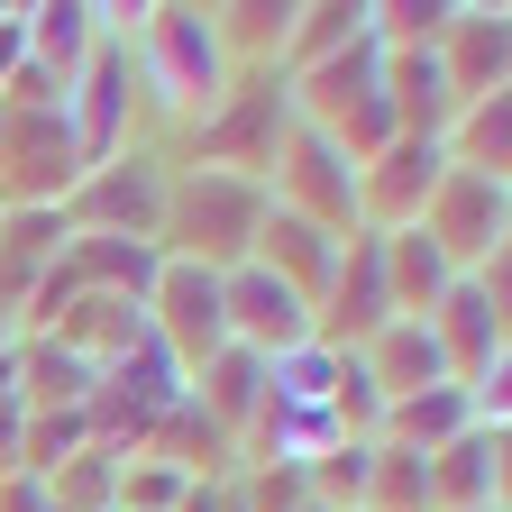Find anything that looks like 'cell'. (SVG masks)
Here are the masks:
<instances>
[{
    "mask_svg": "<svg viewBox=\"0 0 512 512\" xmlns=\"http://www.w3.org/2000/svg\"><path fill=\"white\" fill-rule=\"evenodd\" d=\"M256 220H266V192H256L247 174H229V165H202V174L165 183L156 238H174V266L229 275V266H247V256H256Z\"/></svg>",
    "mask_w": 512,
    "mask_h": 512,
    "instance_id": "obj_1",
    "label": "cell"
},
{
    "mask_svg": "<svg viewBox=\"0 0 512 512\" xmlns=\"http://www.w3.org/2000/svg\"><path fill=\"white\" fill-rule=\"evenodd\" d=\"M293 119L320 128L348 165H366L375 147H394V110H384V46L357 37L339 55L302 64V92H293Z\"/></svg>",
    "mask_w": 512,
    "mask_h": 512,
    "instance_id": "obj_2",
    "label": "cell"
},
{
    "mask_svg": "<svg viewBox=\"0 0 512 512\" xmlns=\"http://www.w3.org/2000/svg\"><path fill=\"white\" fill-rule=\"evenodd\" d=\"M138 64H147L156 110L211 119V110L229 101V46H220L211 10H147V28H138Z\"/></svg>",
    "mask_w": 512,
    "mask_h": 512,
    "instance_id": "obj_3",
    "label": "cell"
},
{
    "mask_svg": "<svg viewBox=\"0 0 512 512\" xmlns=\"http://www.w3.org/2000/svg\"><path fill=\"white\" fill-rule=\"evenodd\" d=\"M275 211H293V220H311V229H357V165L330 147V138H320V128H284V138H275Z\"/></svg>",
    "mask_w": 512,
    "mask_h": 512,
    "instance_id": "obj_4",
    "label": "cell"
},
{
    "mask_svg": "<svg viewBox=\"0 0 512 512\" xmlns=\"http://www.w3.org/2000/svg\"><path fill=\"white\" fill-rule=\"evenodd\" d=\"M412 229L448 256V275H485V266H503V183H485V174H439L430 211H421Z\"/></svg>",
    "mask_w": 512,
    "mask_h": 512,
    "instance_id": "obj_5",
    "label": "cell"
},
{
    "mask_svg": "<svg viewBox=\"0 0 512 512\" xmlns=\"http://www.w3.org/2000/svg\"><path fill=\"white\" fill-rule=\"evenodd\" d=\"M430 339L448 357V384H476L503 366V266L485 275H458L439 302H430Z\"/></svg>",
    "mask_w": 512,
    "mask_h": 512,
    "instance_id": "obj_6",
    "label": "cell"
},
{
    "mask_svg": "<svg viewBox=\"0 0 512 512\" xmlns=\"http://www.w3.org/2000/svg\"><path fill=\"white\" fill-rule=\"evenodd\" d=\"M220 320H229V348H247V357H284V348L320 339V330H311V302H302L293 284H275L256 256L220 275Z\"/></svg>",
    "mask_w": 512,
    "mask_h": 512,
    "instance_id": "obj_7",
    "label": "cell"
},
{
    "mask_svg": "<svg viewBox=\"0 0 512 512\" xmlns=\"http://www.w3.org/2000/svg\"><path fill=\"white\" fill-rule=\"evenodd\" d=\"M147 311H156V339H165V357L183 366V375H202L220 348H229V320H220V275H202V266H156V293H147Z\"/></svg>",
    "mask_w": 512,
    "mask_h": 512,
    "instance_id": "obj_8",
    "label": "cell"
},
{
    "mask_svg": "<svg viewBox=\"0 0 512 512\" xmlns=\"http://www.w3.org/2000/svg\"><path fill=\"white\" fill-rule=\"evenodd\" d=\"M503 55H512L503 10H448V28H439V74H448L458 101H494L503 92Z\"/></svg>",
    "mask_w": 512,
    "mask_h": 512,
    "instance_id": "obj_9",
    "label": "cell"
},
{
    "mask_svg": "<svg viewBox=\"0 0 512 512\" xmlns=\"http://www.w3.org/2000/svg\"><path fill=\"white\" fill-rule=\"evenodd\" d=\"M503 512V430H458L430 458V512Z\"/></svg>",
    "mask_w": 512,
    "mask_h": 512,
    "instance_id": "obj_10",
    "label": "cell"
},
{
    "mask_svg": "<svg viewBox=\"0 0 512 512\" xmlns=\"http://www.w3.org/2000/svg\"><path fill=\"white\" fill-rule=\"evenodd\" d=\"M357 366H366V384H375L384 403L448 384V357H439V339H430V320H384V330L357 348Z\"/></svg>",
    "mask_w": 512,
    "mask_h": 512,
    "instance_id": "obj_11",
    "label": "cell"
},
{
    "mask_svg": "<svg viewBox=\"0 0 512 512\" xmlns=\"http://www.w3.org/2000/svg\"><path fill=\"white\" fill-rule=\"evenodd\" d=\"M83 220H92V238H156V220H165V174H156L147 156H128V174L101 165Z\"/></svg>",
    "mask_w": 512,
    "mask_h": 512,
    "instance_id": "obj_12",
    "label": "cell"
},
{
    "mask_svg": "<svg viewBox=\"0 0 512 512\" xmlns=\"http://www.w3.org/2000/svg\"><path fill=\"white\" fill-rule=\"evenodd\" d=\"M256 266H266L275 284H293L302 302H320V284H330V266H339V238L293 220V211H266L256 220Z\"/></svg>",
    "mask_w": 512,
    "mask_h": 512,
    "instance_id": "obj_13",
    "label": "cell"
},
{
    "mask_svg": "<svg viewBox=\"0 0 512 512\" xmlns=\"http://www.w3.org/2000/svg\"><path fill=\"white\" fill-rule=\"evenodd\" d=\"M19 19H28V64H37V74L55 64V92H64V74H83V64H92V46L110 37V28H101L110 10H83V0H55V10H19Z\"/></svg>",
    "mask_w": 512,
    "mask_h": 512,
    "instance_id": "obj_14",
    "label": "cell"
},
{
    "mask_svg": "<svg viewBox=\"0 0 512 512\" xmlns=\"http://www.w3.org/2000/svg\"><path fill=\"white\" fill-rule=\"evenodd\" d=\"M458 430H476L467 394L458 384H430V394H403V403H384V430L375 439H394V448H421V458H439Z\"/></svg>",
    "mask_w": 512,
    "mask_h": 512,
    "instance_id": "obj_15",
    "label": "cell"
},
{
    "mask_svg": "<svg viewBox=\"0 0 512 512\" xmlns=\"http://www.w3.org/2000/svg\"><path fill=\"white\" fill-rule=\"evenodd\" d=\"M448 284H458V275H448V256L421 229H394V238H384V293H394V320H430V302Z\"/></svg>",
    "mask_w": 512,
    "mask_h": 512,
    "instance_id": "obj_16",
    "label": "cell"
},
{
    "mask_svg": "<svg viewBox=\"0 0 512 512\" xmlns=\"http://www.w3.org/2000/svg\"><path fill=\"white\" fill-rule=\"evenodd\" d=\"M339 366H348V357H339L330 339H302V348L266 357V403H311V412H320V403L339 394Z\"/></svg>",
    "mask_w": 512,
    "mask_h": 512,
    "instance_id": "obj_17",
    "label": "cell"
},
{
    "mask_svg": "<svg viewBox=\"0 0 512 512\" xmlns=\"http://www.w3.org/2000/svg\"><path fill=\"white\" fill-rule=\"evenodd\" d=\"M202 403H211V421H256V403H266V357H247V348H220L211 366H202Z\"/></svg>",
    "mask_w": 512,
    "mask_h": 512,
    "instance_id": "obj_18",
    "label": "cell"
},
{
    "mask_svg": "<svg viewBox=\"0 0 512 512\" xmlns=\"http://www.w3.org/2000/svg\"><path fill=\"white\" fill-rule=\"evenodd\" d=\"M92 384H101V366H92V357H74L64 339L28 357V394H37V403H64V412H83V403H92Z\"/></svg>",
    "mask_w": 512,
    "mask_h": 512,
    "instance_id": "obj_19",
    "label": "cell"
},
{
    "mask_svg": "<svg viewBox=\"0 0 512 512\" xmlns=\"http://www.w3.org/2000/svg\"><path fill=\"white\" fill-rule=\"evenodd\" d=\"M366 37V10H293V28H284V55L293 64H320V55H339V46H357Z\"/></svg>",
    "mask_w": 512,
    "mask_h": 512,
    "instance_id": "obj_20",
    "label": "cell"
},
{
    "mask_svg": "<svg viewBox=\"0 0 512 512\" xmlns=\"http://www.w3.org/2000/svg\"><path fill=\"white\" fill-rule=\"evenodd\" d=\"M55 247H74V211H55V202L10 211V256H55Z\"/></svg>",
    "mask_w": 512,
    "mask_h": 512,
    "instance_id": "obj_21",
    "label": "cell"
},
{
    "mask_svg": "<svg viewBox=\"0 0 512 512\" xmlns=\"http://www.w3.org/2000/svg\"><path fill=\"white\" fill-rule=\"evenodd\" d=\"M302 512H320V503H302Z\"/></svg>",
    "mask_w": 512,
    "mask_h": 512,
    "instance_id": "obj_22",
    "label": "cell"
}]
</instances>
